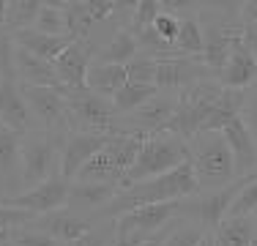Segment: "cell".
Listing matches in <instances>:
<instances>
[{"label":"cell","mask_w":257,"mask_h":246,"mask_svg":"<svg viewBox=\"0 0 257 246\" xmlns=\"http://www.w3.org/2000/svg\"><path fill=\"white\" fill-rule=\"evenodd\" d=\"M194 194H200V181H197V172H194V162L189 156L186 162H181L178 167H173L170 172H162L156 178H148V181H140L134 186L120 189L99 216L115 219L123 211H128V208L151 205V202L186 200V197H194Z\"/></svg>","instance_id":"obj_1"},{"label":"cell","mask_w":257,"mask_h":246,"mask_svg":"<svg viewBox=\"0 0 257 246\" xmlns=\"http://www.w3.org/2000/svg\"><path fill=\"white\" fill-rule=\"evenodd\" d=\"M192 156L189 151V140H183L181 134L175 132H154V134H145L143 145H140V153L134 159V164L128 167L126 178H123V186H134L140 181H148V178H156L162 172H170L173 167H178L181 162Z\"/></svg>","instance_id":"obj_2"},{"label":"cell","mask_w":257,"mask_h":246,"mask_svg":"<svg viewBox=\"0 0 257 246\" xmlns=\"http://www.w3.org/2000/svg\"><path fill=\"white\" fill-rule=\"evenodd\" d=\"M200 192H216L235 181V159L224 132H197L189 140Z\"/></svg>","instance_id":"obj_3"},{"label":"cell","mask_w":257,"mask_h":246,"mask_svg":"<svg viewBox=\"0 0 257 246\" xmlns=\"http://www.w3.org/2000/svg\"><path fill=\"white\" fill-rule=\"evenodd\" d=\"M69 132H47L36 126L33 132L22 134L20 151V172H22V192L33 189L39 183L50 181L60 172V156Z\"/></svg>","instance_id":"obj_4"},{"label":"cell","mask_w":257,"mask_h":246,"mask_svg":"<svg viewBox=\"0 0 257 246\" xmlns=\"http://www.w3.org/2000/svg\"><path fill=\"white\" fill-rule=\"evenodd\" d=\"M145 134L143 132H118L109 137V143L77 172L74 181H90V183H112V186H123V178L128 167L134 164L143 145Z\"/></svg>","instance_id":"obj_5"},{"label":"cell","mask_w":257,"mask_h":246,"mask_svg":"<svg viewBox=\"0 0 257 246\" xmlns=\"http://www.w3.org/2000/svg\"><path fill=\"white\" fill-rule=\"evenodd\" d=\"M66 109H69V129L71 132H99V134H118L120 132V112L115 109L112 98L99 96L88 88H66Z\"/></svg>","instance_id":"obj_6"},{"label":"cell","mask_w":257,"mask_h":246,"mask_svg":"<svg viewBox=\"0 0 257 246\" xmlns=\"http://www.w3.org/2000/svg\"><path fill=\"white\" fill-rule=\"evenodd\" d=\"M224 85L219 79H200L192 88L178 93V109H175L173 120L167 123V132L181 134L183 140H192L197 132H203V123L211 115V109L219 104Z\"/></svg>","instance_id":"obj_7"},{"label":"cell","mask_w":257,"mask_h":246,"mask_svg":"<svg viewBox=\"0 0 257 246\" xmlns=\"http://www.w3.org/2000/svg\"><path fill=\"white\" fill-rule=\"evenodd\" d=\"M183 213V202L181 200H170V202H151V205H137L128 208L120 216H115V232L118 235H134V238H151L154 232H159L167 221H173L175 216Z\"/></svg>","instance_id":"obj_8"},{"label":"cell","mask_w":257,"mask_h":246,"mask_svg":"<svg viewBox=\"0 0 257 246\" xmlns=\"http://www.w3.org/2000/svg\"><path fill=\"white\" fill-rule=\"evenodd\" d=\"M20 88L36 118V126L47 132H71L69 109H66V88H52V85H20Z\"/></svg>","instance_id":"obj_9"},{"label":"cell","mask_w":257,"mask_h":246,"mask_svg":"<svg viewBox=\"0 0 257 246\" xmlns=\"http://www.w3.org/2000/svg\"><path fill=\"white\" fill-rule=\"evenodd\" d=\"M213 69L203 60V55H181V58H159L156 88L167 93H183L194 82L211 77Z\"/></svg>","instance_id":"obj_10"},{"label":"cell","mask_w":257,"mask_h":246,"mask_svg":"<svg viewBox=\"0 0 257 246\" xmlns=\"http://www.w3.org/2000/svg\"><path fill=\"white\" fill-rule=\"evenodd\" d=\"M69 186H71V181L58 172V175L50 178V181L39 183V186H33V189L17 192L11 197H0V202H3V205H11V208H22V211H30V213H36V216H41V213L66 208Z\"/></svg>","instance_id":"obj_11"},{"label":"cell","mask_w":257,"mask_h":246,"mask_svg":"<svg viewBox=\"0 0 257 246\" xmlns=\"http://www.w3.org/2000/svg\"><path fill=\"white\" fill-rule=\"evenodd\" d=\"M175 109H178V96L167 93V90H159L145 104H140L134 112L120 118V132H143V134L164 132L167 123L173 120Z\"/></svg>","instance_id":"obj_12"},{"label":"cell","mask_w":257,"mask_h":246,"mask_svg":"<svg viewBox=\"0 0 257 246\" xmlns=\"http://www.w3.org/2000/svg\"><path fill=\"white\" fill-rule=\"evenodd\" d=\"M112 134H99V132H69L63 143V156H60V175L74 181L77 172L109 143Z\"/></svg>","instance_id":"obj_13"},{"label":"cell","mask_w":257,"mask_h":246,"mask_svg":"<svg viewBox=\"0 0 257 246\" xmlns=\"http://www.w3.org/2000/svg\"><path fill=\"white\" fill-rule=\"evenodd\" d=\"M52 63L66 88H74V90L88 88V69L93 63V44L88 39H74Z\"/></svg>","instance_id":"obj_14"},{"label":"cell","mask_w":257,"mask_h":246,"mask_svg":"<svg viewBox=\"0 0 257 246\" xmlns=\"http://www.w3.org/2000/svg\"><path fill=\"white\" fill-rule=\"evenodd\" d=\"M249 181V175L243 178H235L232 183H227V186L216 189V192H205L200 200H194L192 205H189V211L194 213V219H197V224H203L205 230H211V227H216L219 221H222L224 216H227L232 200L238 197V192L243 189V183Z\"/></svg>","instance_id":"obj_15"},{"label":"cell","mask_w":257,"mask_h":246,"mask_svg":"<svg viewBox=\"0 0 257 246\" xmlns=\"http://www.w3.org/2000/svg\"><path fill=\"white\" fill-rule=\"evenodd\" d=\"M0 120L20 134H28L36 129V118L30 112L25 93H22L20 82L14 77L0 79Z\"/></svg>","instance_id":"obj_16"},{"label":"cell","mask_w":257,"mask_h":246,"mask_svg":"<svg viewBox=\"0 0 257 246\" xmlns=\"http://www.w3.org/2000/svg\"><path fill=\"white\" fill-rule=\"evenodd\" d=\"M120 189L112 183H90V181H71L69 186V197H66V208L88 216V213H101L104 208L112 202V197Z\"/></svg>","instance_id":"obj_17"},{"label":"cell","mask_w":257,"mask_h":246,"mask_svg":"<svg viewBox=\"0 0 257 246\" xmlns=\"http://www.w3.org/2000/svg\"><path fill=\"white\" fill-rule=\"evenodd\" d=\"M14 79L20 85H52V88H66L58 77L52 60L30 52L25 47L14 49Z\"/></svg>","instance_id":"obj_18"},{"label":"cell","mask_w":257,"mask_h":246,"mask_svg":"<svg viewBox=\"0 0 257 246\" xmlns=\"http://www.w3.org/2000/svg\"><path fill=\"white\" fill-rule=\"evenodd\" d=\"M222 132H224V137H227V143H230L232 159H235V175L238 178L252 175V172L257 170V140H254V134L249 132L246 120L238 115V118H232Z\"/></svg>","instance_id":"obj_19"},{"label":"cell","mask_w":257,"mask_h":246,"mask_svg":"<svg viewBox=\"0 0 257 246\" xmlns=\"http://www.w3.org/2000/svg\"><path fill=\"white\" fill-rule=\"evenodd\" d=\"M30 224L39 227V230H44V232H50V235H55L63 243H74L77 238H82L85 232L93 227V221H90L88 216H79V213L69 211V208H58V211L36 216Z\"/></svg>","instance_id":"obj_20"},{"label":"cell","mask_w":257,"mask_h":246,"mask_svg":"<svg viewBox=\"0 0 257 246\" xmlns=\"http://www.w3.org/2000/svg\"><path fill=\"white\" fill-rule=\"evenodd\" d=\"M205 30V52H203V60L213 69V74L222 71V66L227 63V55L235 39L241 36V28H232L227 20H219L213 17L211 25H203Z\"/></svg>","instance_id":"obj_21"},{"label":"cell","mask_w":257,"mask_h":246,"mask_svg":"<svg viewBox=\"0 0 257 246\" xmlns=\"http://www.w3.org/2000/svg\"><path fill=\"white\" fill-rule=\"evenodd\" d=\"M20 151H22V134L0 120V186L6 189V197L14 194L11 189H22Z\"/></svg>","instance_id":"obj_22"},{"label":"cell","mask_w":257,"mask_h":246,"mask_svg":"<svg viewBox=\"0 0 257 246\" xmlns=\"http://www.w3.org/2000/svg\"><path fill=\"white\" fill-rule=\"evenodd\" d=\"M219 82L224 88H249V85L257 82V58L249 52V47L241 41V36L235 39L227 63L219 71Z\"/></svg>","instance_id":"obj_23"},{"label":"cell","mask_w":257,"mask_h":246,"mask_svg":"<svg viewBox=\"0 0 257 246\" xmlns=\"http://www.w3.org/2000/svg\"><path fill=\"white\" fill-rule=\"evenodd\" d=\"M11 36H14V44H17V47H25V49H30V52L47 58V60H55L66 47L71 44V41L77 39V36H71V33L55 36V33H41V30H36V28L14 30Z\"/></svg>","instance_id":"obj_24"},{"label":"cell","mask_w":257,"mask_h":246,"mask_svg":"<svg viewBox=\"0 0 257 246\" xmlns=\"http://www.w3.org/2000/svg\"><path fill=\"white\" fill-rule=\"evenodd\" d=\"M128 74L123 63H107V60H93L88 69V90L107 98H115L120 88L126 85Z\"/></svg>","instance_id":"obj_25"},{"label":"cell","mask_w":257,"mask_h":246,"mask_svg":"<svg viewBox=\"0 0 257 246\" xmlns=\"http://www.w3.org/2000/svg\"><path fill=\"white\" fill-rule=\"evenodd\" d=\"M137 52H140V41H137V36H134V30L128 28V25H120V28L101 44L99 55H96L93 60H107V63H123L126 66Z\"/></svg>","instance_id":"obj_26"},{"label":"cell","mask_w":257,"mask_h":246,"mask_svg":"<svg viewBox=\"0 0 257 246\" xmlns=\"http://www.w3.org/2000/svg\"><path fill=\"white\" fill-rule=\"evenodd\" d=\"M252 232V216H224L216 224L213 241H216V246H249Z\"/></svg>","instance_id":"obj_27"},{"label":"cell","mask_w":257,"mask_h":246,"mask_svg":"<svg viewBox=\"0 0 257 246\" xmlns=\"http://www.w3.org/2000/svg\"><path fill=\"white\" fill-rule=\"evenodd\" d=\"M159 93V88L156 85H151V82H134V79H126V85L115 93L112 98V104H115V109H118L120 115H128V112H134V109L140 107V104H145L151 96H156Z\"/></svg>","instance_id":"obj_28"},{"label":"cell","mask_w":257,"mask_h":246,"mask_svg":"<svg viewBox=\"0 0 257 246\" xmlns=\"http://www.w3.org/2000/svg\"><path fill=\"white\" fill-rule=\"evenodd\" d=\"M175 49L181 55H203L205 52V30L197 17H181V30L175 39Z\"/></svg>","instance_id":"obj_29"},{"label":"cell","mask_w":257,"mask_h":246,"mask_svg":"<svg viewBox=\"0 0 257 246\" xmlns=\"http://www.w3.org/2000/svg\"><path fill=\"white\" fill-rule=\"evenodd\" d=\"M44 3L41 0H9V9H6V20L3 25L14 33V30L22 28H33L36 20H39Z\"/></svg>","instance_id":"obj_30"},{"label":"cell","mask_w":257,"mask_h":246,"mask_svg":"<svg viewBox=\"0 0 257 246\" xmlns=\"http://www.w3.org/2000/svg\"><path fill=\"white\" fill-rule=\"evenodd\" d=\"M205 227L203 224H189V221H173V227H170V232L164 235V241L159 246H197V241L205 235Z\"/></svg>","instance_id":"obj_31"},{"label":"cell","mask_w":257,"mask_h":246,"mask_svg":"<svg viewBox=\"0 0 257 246\" xmlns=\"http://www.w3.org/2000/svg\"><path fill=\"white\" fill-rule=\"evenodd\" d=\"M11 246H69V243L58 241L55 235L39 230L33 224H20V227H11Z\"/></svg>","instance_id":"obj_32"},{"label":"cell","mask_w":257,"mask_h":246,"mask_svg":"<svg viewBox=\"0 0 257 246\" xmlns=\"http://www.w3.org/2000/svg\"><path fill=\"white\" fill-rule=\"evenodd\" d=\"M156 69H159V58L143 52V49H140V52L126 63V74H128V79H134V82L156 85Z\"/></svg>","instance_id":"obj_33"},{"label":"cell","mask_w":257,"mask_h":246,"mask_svg":"<svg viewBox=\"0 0 257 246\" xmlns=\"http://www.w3.org/2000/svg\"><path fill=\"white\" fill-rule=\"evenodd\" d=\"M33 28L41 30V33H55V36L69 33V17H66V9H50V6H44Z\"/></svg>","instance_id":"obj_34"},{"label":"cell","mask_w":257,"mask_h":246,"mask_svg":"<svg viewBox=\"0 0 257 246\" xmlns=\"http://www.w3.org/2000/svg\"><path fill=\"white\" fill-rule=\"evenodd\" d=\"M159 11H162V3H159V0H140V3L128 11V22L126 25L132 30H140V28H145V25H154Z\"/></svg>","instance_id":"obj_35"},{"label":"cell","mask_w":257,"mask_h":246,"mask_svg":"<svg viewBox=\"0 0 257 246\" xmlns=\"http://www.w3.org/2000/svg\"><path fill=\"white\" fill-rule=\"evenodd\" d=\"M115 241V219H112V224H93L88 232H85L82 238H77L74 243H69V246H112Z\"/></svg>","instance_id":"obj_36"},{"label":"cell","mask_w":257,"mask_h":246,"mask_svg":"<svg viewBox=\"0 0 257 246\" xmlns=\"http://www.w3.org/2000/svg\"><path fill=\"white\" fill-rule=\"evenodd\" d=\"M154 28L167 44L175 47V39H178V30H181V17H175V14H170V11L162 9L156 14V20H154Z\"/></svg>","instance_id":"obj_37"},{"label":"cell","mask_w":257,"mask_h":246,"mask_svg":"<svg viewBox=\"0 0 257 246\" xmlns=\"http://www.w3.org/2000/svg\"><path fill=\"white\" fill-rule=\"evenodd\" d=\"M36 219V213L22 211V208H11L0 202V227H20V224H30Z\"/></svg>","instance_id":"obj_38"},{"label":"cell","mask_w":257,"mask_h":246,"mask_svg":"<svg viewBox=\"0 0 257 246\" xmlns=\"http://www.w3.org/2000/svg\"><path fill=\"white\" fill-rule=\"evenodd\" d=\"M241 118L246 120L249 132H252V134H254V140H257V82L246 88V98H243Z\"/></svg>","instance_id":"obj_39"},{"label":"cell","mask_w":257,"mask_h":246,"mask_svg":"<svg viewBox=\"0 0 257 246\" xmlns=\"http://www.w3.org/2000/svg\"><path fill=\"white\" fill-rule=\"evenodd\" d=\"M203 6L213 17H232V14H241L243 0H203Z\"/></svg>","instance_id":"obj_40"},{"label":"cell","mask_w":257,"mask_h":246,"mask_svg":"<svg viewBox=\"0 0 257 246\" xmlns=\"http://www.w3.org/2000/svg\"><path fill=\"white\" fill-rule=\"evenodd\" d=\"M85 6H88L90 17H93L96 22H107L109 17L115 14V9H118L115 0H85Z\"/></svg>","instance_id":"obj_41"},{"label":"cell","mask_w":257,"mask_h":246,"mask_svg":"<svg viewBox=\"0 0 257 246\" xmlns=\"http://www.w3.org/2000/svg\"><path fill=\"white\" fill-rule=\"evenodd\" d=\"M159 3H162L164 11H170L175 17H189L194 9L203 6V0H159Z\"/></svg>","instance_id":"obj_42"},{"label":"cell","mask_w":257,"mask_h":246,"mask_svg":"<svg viewBox=\"0 0 257 246\" xmlns=\"http://www.w3.org/2000/svg\"><path fill=\"white\" fill-rule=\"evenodd\" d=\"M241 41L249 47V52L257 58V22H243L241 25Z\"/></svg>","instance_id":"obj_43"},{"label":"cell","mask_w":257,"mask_h":246,"mask_svg":"<svg viewBox=\"0 0 257 246\" xmlns=\"http://www.w3.org/2000/svg\"><path fill=\"white\" fill-rule=\"evenodd\" d=\"M241 20H243V22H257V0H243V6H241Z\"/></svg>","instance_id":"obj_44"},{"label":"cell","mask_w":257,"mask_h":246,"mask_svg":"<svg viewBox=\"0 0 257 246\" xmlns=\"http://www.w3.org/2000/svg\"><path fill=\"white\" fill-rule=\"evenodd\" d=\"M0 246H11V227H0Z\"/></svg>","instance_id":"obj_45"},{"label":"cell","mask_w":257,"mask_h":246,"mask_svg":"<svg viewBox=\"0 0 257 246\" xmlns=\"http://www.w3.org/2000/svg\"><path fill=\"white\" fill-rule=\"evenodd\" d=\"M44 6H50V9H66V6L71 3V0H41Z\"/></svg>","instance_id":"obj_46"},{"label":"cell","mask_w":257,"mask_h":246,"mask_svg":"<svg viewBox=\"0 0 257 246\" xmlns=\"http://www.w3.org/2000/svg\"><path fill=\"white\" fill-rule=\"evenodd\" d=\"M197 246H216V241H213V235H211V232H205V235L197 241Z\"/></svg>","instance_id":"obj_47"},{"label":"cell","mask_w":257,"mask_h":246,"mask_svg":"<svg viewBox=\"0 0 257 246\" xmlns=\"http://www.w3.org/2000/svg\"><path fill=\"white\" fill-rule=\"evenodd\" d=\"M115 3H118V6H123V9H128V11H132L134 6L140 3V0H115Z\"/></svg>","instance_id":"obj_48"},{"label":"cell","mask_w":257,"mask_h":246,"mask_svg":"<svg viewBox=\"0 0 257 246\" xmlns=\"http://www.w3.org/2000/svg\"><path fill=\"white\" fill-rule=\"evenodd\" d=\"M6 9H9V0H0V22L6 20Z\"/></svg>","instance_id":"obj_49"},{"label":"cell","mask_w":257,"mask_h":246,"mask_svg":"<svg viewBox=\"0 0 257 246\" xmlns=\"http://www.w3.org/2000/svg\"><path fill=\"white\" fill-rule=\"evenodd\" d=\"M249 246H257V227H254V232H252V241H249Z\"/></svg>","instance_id":"obj_50"},{"label":"cell","mask_w":257,"mask_h":246,"mask_svg":"<svg viewBox=\"0 0 257 246\" xmlns=\"http://www.w3.org/2000/svg\"><path fill=\"white\" fill-rule=\"evenodd\" d=\"M252 219H254V221H257V208H254V211H252Z\"/></svg>","instance_id":"obj_51"},{"label":"cell","mask_w":257,"mask_h":246,"mask_svg":"<svg viewBox=\"0 0 257 246\" xmlns=\"http://www.w3.org/2000/svg\"><path fill=\"white\" fill-rule=\"evenodd\" d=\"M74 3H85V0H74Z\"/></svg>","instance_id":"obj_52"},{"label":"cell","mask_w":257,"mask_h":246,"mask_svg":"<svg viewBox=\"0 0 257 246\" xmlns=\"http://www.w3.org/2000/svg\"><path fill=\"white\" fill-rule=\"evenodd\" d=\"M0 79H3V69H0Z\"/></svg>","instance_id":"obj_53"}]
</instances>
